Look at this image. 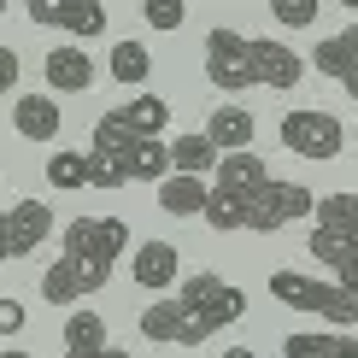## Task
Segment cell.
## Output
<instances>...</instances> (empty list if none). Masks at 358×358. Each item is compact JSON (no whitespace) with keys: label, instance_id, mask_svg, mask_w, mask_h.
Masks as SVG:
<instances>
[{"label":"cell","instance_id":"1","mask_svg":"<svg viewBox=\"0 0 358 358\" xmlns=\"http://www.w3.org/2000/svg\"><path fill=\"white\" fill-rule=\"evenodd\" d=\"M171 300L182 306V311H188L194 323H200L206 335H212V329H229V323L247 311V294L235 288V282H223L217 271H200V276L176 282V294H171Z\"/></svg>","mask_w":358,"mask_h":358},{"label":"cell","instance_id":"2","mask_svg":"<svg viewBox=\"0 0 358 358\" xmlns=\"http://www.w3.org/2000/svg\"><path fill=\"white\" fill-rule=\"evenodd\" d=\"M124 247H129V223L124 217H71L65 235H59V259L100 264V271H112Z\"/></svg>","mask_w":358,"mask_h":358},{"label":"cell","instance_id":"3","mask_svg":"<svg viewBox=\"0 0 358 358\" xmlns=\"http://www.w3.org/2000/svg\"><path fill=\"white\" fill-rule=\"evenodd\" d=\"M282 147L323 165V159H341V147H347V129H341V117H335V112H311V106H300V112L282 117Z\"/></svg>","mask_w":358,"mask_h":358},{"label":"cell","instance_id":"4","mask_svg":"<svg viewBox=\"0 0 358 358\" xmlns=\"http://www.w3.org/2000/svg\"><path fill=\"white\" fill-rule=\"evenodd\" d=\"M311 206H317V194H311L306 182H282V176H271V182L247 200V229H259V235L288 229L294 217H311Z\"/></svg>","mask_w":358,"mask_h":358},{"label":"cell","instance_id":"5","mask_svg":"<svg viewBox=\"0 0 358 358\" xmlns=\"http://www.w3.org/2000/svg\"><path fill=\"white\" fill-rule=\"evenodd\" d=\"M206 77H212L223 94H247L252 88V59H247V36L229 24L206 29Z\"/></svg>","mask_w":358,"mask_h":358},{"label":"cell","instance_id":"6","mask_svg":"<svg viewBox=\"0 0 358 358\" xmlns=\"http://www.w3.org/2000/svg\"><path fill=\"white\" fill-rule=\"evenodd\" d=\"M29 24L41 29H65L77 41H94L106 29V6L100 0H29Z\"/></svg>","mask_w":358,"mask_h":358},{"label":"cell","instance_id":"7","mask_svg":"<svg viewBox=\"0 0 358 358\" xmlns=\"http://www.w3.org/2000/svg\"><path fill=\"white\" fill-rule=\"evenodd\" d=\"M112 271H100V264H77V259H53L48 271H41V300L48 306H77L88 294L106 288Z\"/></svg>","mask_w":358,"mask_h":358},{"label":"cell","instance_id":"8","mask_svg":"<svg viewBox=\"0 0 358 358\" xmlns=\"http://www.w3.org/2000/svg\"><path fill=\"white\" fill-rule=\"evenodd\" d=\"M247 59H252V83L282 88V94H294V88H300V77H306L300 53L282 48L276 36H247Z\"/></svg>","mask_w":358,"mask_h":358},{"label":"cell","instance_id":"9","mask_svg":"<svg viewBox=\"0 0 358 358\" xmlns=\"http://www.w3.org/2000/svg\"><path fill=\"white\" fill-rule=\"evenodd\" d=\"M0 235H6V259H29L53 235V206L48 200H18L12 212H0Z\"/></svg>","mask_w":358,"mask_h":358},{"label":"cell","instance_id":"10","mask_svg":"<svg viewBox=\"0 0 358 358\" xmlns=\"http://www.w3.org/2000/svg\"><path fill=\"white\" fill-rule=\"evenodd\" d=\"M141 335L153 341V347H206V329H200V323H194L188 311L171 300V294L141 311Z\"/></svg>","mask_w":358,"mask_h":358},{"label":"cell","instance_id":"11","mask_svg":"<svg viewBox=\"0 0 358 358\" xmlns=\"http://www.w3.org/2000/svg\"><path fill=\"white\" fill-rule=\"evenodd\" d=\"M176 271H182V259H176V247H171V241H141V247H136V259H129V276H136L141 288L153 294V300H165L176 282H182Z\"/></svg>","mask_w":358,"mask_h":358},{"label":"cell","instance_id":"12","mask_svg":"<svg viewBox=\"0 0 358 358\" xmlns=\"http://www.w3.org/2000/svg\"><path fill=\"white\" fill-rule=\"evenodd\" d=\"M41 77H48L53 94H83V88L100 77V65L88 59V48H48V59H41Z\"/></svg>","mask_w":358,"mask_h":358},{"label":"cell","instance_id":"13","mask_svg":"<svg viewBox=\"0 0 358 358\" xmlns=\"http://www.w3.org/2000/svg\"><path fill=\"white\" fill-rule=\"evenodd\" d=\"M264 182H271V165H264L259 153H223L217 159V171H212V188H223V194H241V200H252Z\"/></svg>","mask_w":358,"mask_h":358},{"label":"cell","instance_id":"14","mask_svg":"<svg viewBox=\"0 0 358 358\" xmlns=\"http://www.w3.org/2000/svg\"><path fill=\"white\" fill-rule=\"evenodd\" d=\"M311 259L329 264L341 288L358 294V235H323V229H311Z\"/></svg>","mask_w":358,"mask_h":358},{"label":"cell","instance_id":"15","mask_svg":"<svg viewBox=\"0 0 358 358\" xmlns=\"http://www.w3.org/2000/svg\"><path fill=\"white\" fill-rule=\"evenodd\" d=\"M252 136H259V124H252L247 106H217L212 124H206V141L217 147V159H223V153H247Z\"/></svg>","mask_w":358,"mask_h":358},{"label":"cell","instance_id":"16","mask_svg":"<svg viewBox=\"0 0 358 358\" xmlns=\"http://www.w3.org/2000/svg\"><path fill=\"white\" fill-rule=\"evenodd\" d=\"M311 65H317L323 77H335V83L358 77V24L335 29V36H323V41H317V53H311Z\"/></svg>","mask_w":358,"mask_h":358},{"label":"cell","instance_id":"17","mask_svg":"<svg viewBox=\"0 0 358 358\" xmlns=\"http://www.w3.org/2000/svg\"><path fill=\"white\" fill-rule=\"evenodd\" d=\"M12 124H18L24 141H59V100L53 94H18Z\"/></svg>","mask_w":358,"mask_h":358},{"label":"cell","instance_id":"18","mask_svg":"<svg viewBox=\"0 0 358 358\" xmlns=\"http://www.w3.org/2000/svg\"><path fill=\"white\" fill-rule=\"evenodd\" d=\"M282 358H358V335L341 329H306L282 341Z\"/></svg>","mask_w":358,"mask_h":358},{"label":"cell","instance_id":"19","mask_svg":"<svg viewBox=\"0 0 358 358\" xmlns=\"http://www.w3.org/2000/svg\"><path fill=\"white\" fill-rule=\"evenodd\" d=\"M323 294H329V282H317V276H306V271H276L271 276V300L294 306V311H311V317L323 311Z\"/></svg>","mask_w":358,"mask_h":358},{"label":"cell","instance_id":"20","mask_svg":"<svg viewBox=\"0 0 358 358\" xmlns=\"http://www.w3.org/2000/svg\"><path fill=\"white\" fill-rule=\"evenodd\" d=\"M171 147V176H212L217 171V147L200 136V129H194V136H176V141H165Z\"/></svg>","mask_w":358,"mask_h":358},{"label":"cell","instance_id":"21","mask_svg":"<svg viewBox=\"0 0 358 358\" xmlns=\"http://www.w3.org/2000/svg\"><path fill=\"white\" fill-rule=\"evenodd\" d=\"M165 176H171V147L165 141H136L124 153V182H153L159 188Z\"/></svg>","mask_w":358,"mask_h":358},{"label":"cell","instance_id":"22","mask_svg":"<svg viewBox=\"0 0 358 358\" xmlns=\"http://www.w3.org/2000/svg\"><path fill=\"white\" fill-rule=\"evenodd\" d=\"M106 347H112V341H106V317H100V311H71V323H65V358H94Z\"/></svg>","mask_w":358,"mask_h":358},{"label":"cell","instance_id":"23","mask_svg":"<svg viewBox=\"0 0 358 358\" xmlns=\"http://www.w3.org/2000/svg\"><path fill=\"white\" fill-rule=\"evenodd\" d=\"M106 71H112V83H124V88H141L147 77H153V53H147L141 41H112V53H106Z\"/></svg>","mask_w":358,"mask_h":358},{"label":"cell","instance_id":"24","mask_svg":"<svg viewBox=\"0 0 358 358\" xmlns=\"http://www.w3.org/2000/svg\"><path fill=\"white\" fill-rule=\"evenodd\" d=\"M159 206H165L171 217H200L206 212V182L200 176H165V182H159Z\"/></svg>","mask_w":358,"mask_h":358},{"label":"cell","instance_id":"25","mask_svg":"<svg viewBox=\"0 0 358 358\" xmlns=\"http://www.w3.org/2000/svg\"><path fill=\"white\" fill-rule=\"evenodd\" d=\"M117 112H124L129 129L147 136V141H159V136H165V124H171V100H159V94H136L129 106H117Z\"/></svg>","mask_w":358,"mask_h":358},{"label":"cell","instance_id":"26","mask_svg":"<svg viewBox=\"0 0 358 358\" xmlns=\"http://www.w3.org/2000/svg\"><path fill=\"white\" fill-rule=\"evenodd\" d=\"M136 141H147V136H136V129H129L124 112H106V117L94 124V147H88V153H112V159H124Z\"/></svg>","mask_w":358,"mask_h":358},{"label":"cell","instance_id":"27","mask_svg":"<svg viewBox=\"0 0 358 358\" xmlns=\"http://www.w3.org/2000/svg\"><path fill=\"white\" fill-rule=\"evenodd\" d=\"M206 223H212V229H247V200L241 194H223V188H206V212H200Z\"/></svg>","mask_w":358,"mask_h":358},{"label":"cell","instance_id":"28","mask_svg":"<svg viewBox=\"0 0 358 358\" xmlns=\"http://www.w3.org/2000/svg\"><path fill=\"white\" fill-rule=\"evenodd\" d=\"M329 329H341V335H352L358 329V294L352 288H341V282H329V294H323V311H317Z\"/></svg>","mask_w":358,"mask_h":358},{"label":"cell","instance_id":"29","mask_svg":"<svg viewBox=\"0 0 358 358\" xmlns=\"http://www.w3.org/2000/svg\"><path fill=\"white\" fill-rule=\"evenodd\" d=\"M48 182H53V188H88L83 153H65V147H59V153L48 159Z\"/></svg>","mask_w":358,"mask_h":358},{"label":"cell","instance_id":"30","mask_svg":"<svg viewBox=\"0 0 358 358\" xmlns=\"http://www.w3.org/2000/svg\"><path fill=\"white\" fill-rule=\"evenodd\" d=\"M83 171H88V188H124V159L112 153H83Z\"/></svg>","mask_w":358,"mask_h":358},{"label":"cell","instance_id":"31","mask_svg":"<svg viewBox=\"0 0 358 358\" xmlns=\"http://www.w3.org/2000/svg\"><path fill=\"white\" fill-rule=\"evenodd\" d=\"M271 18L282 29H311L317 24V0H271Z\"/></svg>","mask_w":358,"mask_h":358},{"label":"cell","instance_id":"32","mask_svg":"<svg viewBox=\"0 0 358 358\" xmlns=\"http://www.w3.org/2000/svg\"><path fill=\"white\" fill-rule=\"evenodd\" d=\"M141 18L153 24V29H182L188 24V6H182V0H147Z\"/></svg>","mask_w":358,"mask_h":358},{"label":"cell","instance_id":"33","mask_svg":"<svg viewBox=\"0 0 358 358\" xmlns=\"http://www.w3.org/2000/svg\"><path fill=\"white\" fill-rule=\"evenodd\" d=\"M18 48H0V94H12V88H18Z\"/></svg>","mask_w":358,"mask_h":358},{"label":"cell","instance_id":"34","mask_svg":"<svg viewBox=\"0 0 358 358\" xmlns=\"http://www.w3.org/2000/svg\"><path fill=\"white\" fill-rule=\"evenodd\" d=\"M12 329H24V306L18 300H0V335H12Z\"/></svg>","mask_w":358,"mask_h":358},{"label":"cell","instance_id":"35","mask_svg":"<svg viewBox=\"0 0 358 358\" xmlns=\"http://www.w3.org/2000/svg\"><path fill=\"white\" fill-rule=\"evenodd\" d=\"M223 358H259V352H252V347H229V352H223Z\"/></svg>","mask_w":358,"mask_h":358},{"label":"cell","instance_id":"36","mask_svg":"<svg viewBox=\"0 0 358 358\" xmlns=\"http://www.w3.org/2000/svg\"><path fill=\"white\" fill-rule=\"evenodd\" d=\"M94 358H129V352L124 347H106V352H94Z\"/></svg>","mask_w":358,"mask_h":358},{"label":"cell","instance_id":"37","mask_svg":"<svg viewBox=\"0 0 358 358\" xmlns=\"http://www.w3.org/2000/svg\"><path fill=\"white\" fill-rule=\"evenodd\" d=\"M0 358H29V352H24V347H6V352H0Z\"/></svg>","mask_w":358,"mask_h":358},{"label":"cell","instance_id":"38","mask_svg":"<svg viewBox=\"0 0 358 358\" xmlns=\"http://www.w3.org/2000/svg\"><path fill=\"white\" fill-rule=\"evenodd\" d=\"M347 94H352V100H358V77H347Z\"/></svg>","mask_w":358,"mask_h":358},{"label":"cell","instance_id":"39","mask_svg":"<svg viewBox=\"0 0 358 358\" xmlns=\"http://www.w3.org/2000/svg\"><path fill=\"white\" fill-rule=\"evenodd\" d=\"M0 264H6V235H0Z\"/></svg>","mask_w":358,"mask_h":358},{"label":"cell","instance_id":"40","mask_svg":"<svg viewBox=\"0 0 358 358\" xmlns=\"http://www.w3.org/2000/svg\"><path fill=\"white\" fill-rule=\"evenodd\" d=\"M0 18H6V6H0Z\"/></svg>","mask_w":358,"mask_h":358},{"label":"cell","instance_id":"41","mask_svg":"<svg viewBox=\"0 0 358 358\" xmlns=\"http://www.w3.org/2000/svg\"><path fill=\"white\" fill-rule=\"evenodd\" d=\"M352 141H358V129H352Z\"/></svg>","mask_w":358,"mask_h":358}]
</instances>
